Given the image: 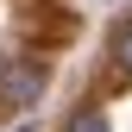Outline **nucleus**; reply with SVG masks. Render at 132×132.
<instances>
[{
    "label": "nucleus",
    "instance_id": "obj_1",
    "mask_svg": "<svg viewBox=\"0 0 132 132\" xmlns=\"http://www.w3.org/2000/svg\"><path fill=\"white\" fill-rule=\"evenodd\" d=\"M38 94H44V63H38V57L0 63V107L25 113V107H38Z\"/></svg>",
    "mask_w": 132,
    "mask_h": 132
},
{
    "label": "nucleus",
    "instance_id": "obj_2",
    "mask_svg": "<svg viewBox=\"0 0 132 132\" xmlns=\"http://www.w3.org/2000/svg\"><path fill=\"white\" fill-rule=\"evenodd\" d=\"M63 132H107V107H82V113H69V126Z\"/></svg>",
    "mask_w": 132,
    "mask_h": 132
},
{
    "label": "nucleus",
    "instance_id": "obj_3",
    "mask_svg": "<svg viewBox=\"0 0 132 132\" xmlns=\"http://www.w3.org/2000/svg\"><path fill=\"white\" fill-rule=\"evenodd\" d=\"M113 63H120V69L132 76V19H126L120 31H113Z\"/></svg>",
    "mask_w": 132,
    "mask_h": 132
}]
</instances>
